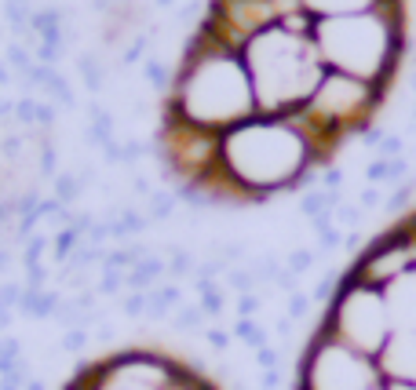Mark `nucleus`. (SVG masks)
Wrapping results in <instances>:
<instances>
[{
    "instance_id": "nucleus-13",
    "label": "nucleus",
    "mask_w": 416,
    "mask_h": 390,
    "mask_svg": "<svg viewBox=\"0 0 416 390\" xmlns=\"http://www.w3.org/2000/svg\"><path fill=\"white\" fill-rule=\"evenodd\" d=\"M8 77H11V66H8V62H0V84H8Z\"/></svg>"
},
{
    "instance_id": "nucleus-7",
    "label": "nucleus",
    "mask_w": 416,
    "mask_h": 390,
    "mask_svg": "<svg viewBox=\"0 0 416 390\" xmlns=\"http://www.w3.org/2000/svg\"><path fill=\"white\" fill-rule=\"evenodd\" d=\"M77 70H81L84 84H88L92 92L102 88V59H99L95 51H81V55H77Z\"/></svg>"
},
{
    "instance_id": "nucleus-6",
    "label": "nucleus",
    "mask_w": 416,
    "mask_h": 390,
    "mask_svg": "<svg viewBox=\"0 0 416 390\" xmlns=\"http://www.w3.org/2000/svg\"><path fill=\"white\" fill-rule=\"evenodd\" d=\"M299 8L314 18H336V15L372 11V8H402V0H299Z\"/></svg>"
},
{
    "instance_id": "nucleus-11",
    "label": "nucleus",
    "mask_w": 416,
    "mask_h": 390,
    "mask_svg": "<svg viewBox=\"0 0 416 390\" xmlns=\"http://www.w3.org/2000/svg\"><path fill=\"white\" fill-rule=\"evenodd\" d=\"M175 15H179V18H183V23H190V18H194V15H201V0H190V4H183V8H179V11H175Z\"/></svg>"
},
{
    "instance_id": "nucleus-5",
    "label": "nucleus",
    "mask_w": 416,
    "mask_h": 390,
    "mask_svg": "<svg viewBox=\"0 0 416 390\" xmlns=\"http://www.w3.org/2000/svg\"><path fill=\"white\" fill-rule=\"evenodd\" d=\"M62 390H219L201 368L153 351V346H128L117 354H102L81 365Z\"/></svg>"
},
{
    "instance_id": "nucleus-12",
    "label": "nucleus",
    "mask_w": 416,
    "mask_h": 390,
    "mask_svg": "<svg viewBox=\"0 0 416 390\" xmlns=\"http://www.w3.org/2000/svg\"><path fill=\"white\" fill-rule=\"evenodd\" d=\"M18 114H22V121H30V117L37 114V106H33L30 99H22V102H18Z\"/></svg>"
},
{
    "instance_id": "nucleus-14",
    "label": "nucleus",
    "mask_w": 416,
    "mask_h": 390,
    "mask_svg": "<svg viewBox=\"0 0 416 390\" xmlns=\"http://www.w3.org/2000/svg\"><path fill=\"white\" fill-rule=\"evenodd\" d=\"M175 0H153V8H172Z\"/></svg>"
},
{
    "instance_id": "nucleus-9",
    "label": "nucleus",
    "mask_w": 416,
    "mask_h": 390,
    "mask_svg": "<svg viewBox=\"0 0 416 390\" xmlns=\"http://www.w3.org/2000/svg\"><path fill=\"white\" fill-rule=\"evenodd\" d=\"M4 62H8L11 70L30 73V66H33V55H30V48H22L18 40H11V44H8V55H4Z\"/></svg>"
},
{
    "instance_id": "nucleus-10",
    "label": "nucleus",
    "mask_w": 416,
    "mask_h": 390,
    "mask_svg": "<svg viewBox=\"0 0 416 390\" xmlns=\"http://www.w3.org/2000/svg\"><path fill=\"white\" fill-rule=\"evenodd\" d=\"M62 59V48H55V44H37V55H33V62H40V66H55V62Z\"/></svg>"
},
{
    "instance_id": "nucleus-4",
    "label": "nucleus",
    "mask_w": 416,
    "mask_h": 390,
    "mask_svg": "<svg viewBox=\"0 0 416 390\" xmlns=\"http://www.w3.org/2000/svg\"><path fill=\"white\" fill-rule=\"evenodd\" d=\"M311 37L325 70L380 84V88H391V77L405 51L402 8H372L336 18H314Z\"/></svg>"
},
{
    "instance_id": "nucleus-15",
    "label": "nucleus",
    "mask_w": 416,
    "mask_h": 390,
    "mask_svg": "<svg viewBox=\"0 0 416 390\" xmlns=\"http://www.w3.org/2000/svg\"><path fill=\"white\" fill-rule=\"evenodd\" d=\"M412 92H416V77H412Z\"/></svg>"
},
{
    "instance_id": "nucleus-8",
    "label": "nucleus",
    "mask_w": 416,
    "mask_h": 390,
    "mask_svg": "<svg viewBox=\"0 0 416 390\" xmlns=\"http://www.w3.org/2000/svg\"><path fill=\"white\" fill-rule=\"evenodd\" d=\"M143 73L150 77L153 88L168 95V88H172V70L165 66V59H158V55H146V59H143Z\"/></svg>"
},
{
    "instance_id": "nucleus-2",
    "label": "nucleus",
    "mask_w": 416,
    "mask_h": 390,
    "mask_svg": "<svg viewBox=\"0 0 416 390\" xmlns=\"http://www.w3.org/2000/svg\"><path fill=\"white\" fill-rule=\"evenodd\" d=\"M161 117L215 135V150L223 132L256 117V99L241 51H230L205 23H197L179 70L172 73Z\"/></svg>"
},
{
    "instance_id": "nucleus-3",
    "label": "nucleus",
    "mask_w": 416,
    "mask_h": 390,
    "mask_svg": "<svg viewBox=\"0 0 416 390\" xmlns=\"http://www.w3.org/2000/svg\"><path fill=\"white\" fill-rule=\"evenodd\" d=\"M241 62H245V73L252 84L256 117H274V121H289L292 114H299L318 92L321 77L328 73L314 37H299L281 26L256 33L241 48Z\"/></svg>"
},
{
    "instance_id": "nucleus-1",
    "label": "nucleus",
    "mask_w": 416,
    "mask_h": 390,
    "mask_svg": "<svg viewBox=\"0 0 416 390\" xmlns=\"http://www.w3.org/2000/svg\"><path fill=\"white\" fill-rule=\"evenodd\" d=\"M296 390H416V208L336 281Z\"/></svg>"
}]
</instances>
